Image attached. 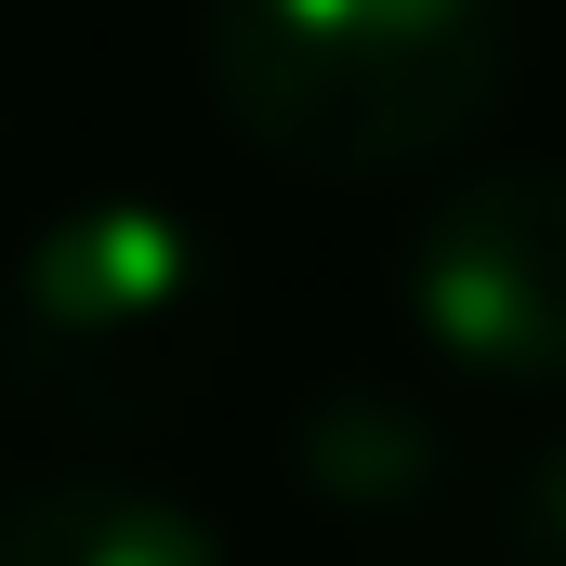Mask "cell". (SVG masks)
Masks as SVG:
<instances>
[{
	"label": "cell",
	"instance_id": "6da1fadb",
	"mask_svg": "<svg viewBox=\"0 0 566 566\" xmlns=\"http://www.w3.org/2000/svg\"><path fill=\"white\" fill-rule=\"evenodd\" d=\"M211 106L290 171H409L514 80V0H211Z\"/></svg>",
	"mask_w": 566,
	"mask_h": 566
},
{
	"label": "cell",
	"instance_id": "7a4b0ae2",
	"mask_svg": "<svg viewBox=\"0 0 566 566\" xmlns=\"http://www.w3.org/2000/svg\"><path fill=\"white\" fill-rule=\"evenodd\" d=\"M238 356V277L211 224L158 198H93L27 238L0 303V369L66 434H158L185 422Z\"/></svg>",
	"mask_w": 566,
	"mask_h": 566
},
{
	"label": "cell",
	"instance_id": "3957f363",
	"mask_svg": "<svg viewBox=\"0 0 566 566\" xmlns=\"http://www.w3.org/2000/svg\"><path fill=\"white\" fill-rule=\"evenodd\" d=\"M409 329L474 396H566V171H474L409 224Z\"/></svg>",
	"mask_w": 566,
	"mask_h": 566
},
{
	"label": "cell",
	"instance_id": "277c9868",
	"mask_svg": "<svg viewBox=\"0 0 566 566\" xmlns=\"http://www.w3.org/2000/svg\"><path fill=\"white\" fill-rule=\"evenodd\" d=\"M290 474L329 527H422L448 501V474H461V434L409 382H329L290 422Z\"/></svg>",
	"mask_w": 566,
	"mask_h": 566
},
{
	"label": "cell",
	"instance_id": "5b68a950",
	"mask_svg": "<svg viewBox=\"0 0 566 566\" xmlns=\"http://www.w3.org/2000/svg\"><path fill=\"white\" fill-rule=\"evenodd\" d=\"M0 566H224V541L158 488L80 474V488H27L0 514Z\"/></svg>",
	"mask_w": 566,
	"mask_h": 566
},
{
	"label": "cell",
	"instance_id": "8992f818",
	"mask_svg": "<svg viewBox=\"0 0 566 566\" xmlns=\"http://www.w3.org/2000/svg\"><path fill=\"white\" fill-rule=\"evenodd\" d=\"M501 566H566V434L501 488Z\"/></svg>",
	"mask_w": 566,
	"mask_h": 566
}]
</instances>
